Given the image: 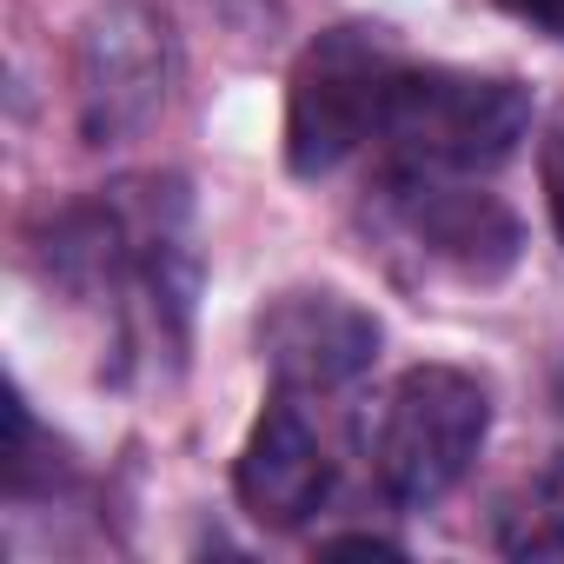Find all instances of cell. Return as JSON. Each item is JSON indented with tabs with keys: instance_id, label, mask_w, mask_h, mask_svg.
I'll use <instances>...</instances> for the list:
<instances>
[{
	"instance_id": "277c9868",
	"label": "cell",
	"mask_w": 564,
	"mask_h": 564,
	"mask_svg": "<svg viewBox=\"0 0 564 564\" xmlns=\"http://www.w3.org/2000/svg\"><path fill=\"white\" fill-rule=\"evenodd\" d=\"M180 80L173 21L147 0H113L74 41V120L87 147H120L147 133Z\"/></svg>"
},
{
	"instance_id": "9c48e42d",
	"label": "cell",
	"mask_w": 564,
	"mask_h": 564,
	"mask_svg": "<svg viewBox=\"0 0 564 564\" xmlns=\"http://www.w3.org/2000/svg\"><path fill=\"white\" fill-rule=\"evenodd\" d=\"M538 180H544V206H551V226L564 239V107L551 113L544 140H538Z\"/></svg>"
},
{
	"instance_id": "8992f818",
	"label": "cell",
	"mask_w": 564,
	"mask_h": 564,
	"mask_svg": "<svg viewBox=\"0 0 564 564\" xmlns=\"http://www.w3.org/2000/svg\"><path fill=\"white\" fill-rule=\"evenodd\" d=\"M259 359H265V372H272L279 392L319 399V392H339L359 372H372V359H379V319L359 300L326 293V286L279 293L259 313Z\"/></svg>"
},
{
	"instance_id": "3957f363",
	"label": "cell",
	"mask_w": 564,
	"mask_h": 564,
	"mask_svg": "<svg viewBox=\"0 0 564 564\" xmlns=\"http://www.w3.org/2000/svg\"><path fill=\"white\" fill-rule=\"evenodd\" d=\"M531 127V94L511 74L471 67H399L386 100V147L399 166L419 173H491L518 153Z\"/></svg>"
},
{
	"instance_id": "8fae6325",
	"label": "cell",
	"mask_w": 564,
	"mask_h": 564,
	"mask_svg": "<svg viewBox=\"0 0 564 564\" xmlns=\"http://www.w3.org/2000/svg\"><path fill=\"white\" fill-rule=\"evenodd\" d=\"M319 551H372V557H399L392 538H372V531H346V538H326Z\"/></svg>"
},
{
	"instance_id": "6da1fadb",
	"label": "cell",
	"mask_w": 564,
	"mask_h": 564,
	"mask_svg": "<svg viewBox=\"0 0 564 564\" xmlns=\"http://www.w3.org/2000/svg\"><path fill=\"white\" fill-rule=\"evenodd\" d=\"M485 432H491V392L471 372L412 366L386 386V399L366 425V458L392 505L432 511L438 498H452L465 485L471 458L485 452Z\"/></svg>"
},
{
	"instance_id": "5b68a950",
	"label": "cell",
	"mask_w": 564,
	"mask_h": 564,
	"mask_svg": "<svg viewBox=\"0 0 564 564\" xmlns=\"http://www.w3.org/2000/svg\"><path fill=\"white\" fill-rule=\"evenodd\" d=\"M386 219L432 259L452 265L458 279H505L518 265L524 226L505 199L465 186L458 173H419V166H392L386 180Z\"/></svg>"
},
{
	"instance_id": "ba28073f",
	"label": "cell",
	"mask_w": 564,
	"mask_h": 564,
	"mask_svg": "<svg viewBox=\"0 0 564 564\" xmlns=\"http://www.w3.org/2000/svg\"><path fill=\"white\" fill-rule=\"evenodd\" d=\"M505 557H564V452H551L498 511Z\"/></svg>"
},
{
	"instance_id": "7a4b0ae2",
	"label": "cell",
	"mask_w": 564,
	"mask_h": 564,
	"mask_svg": "<svg viewBox=\"0 0 564 564\" xmlns=\"http://www.w3.org/2000/svg\"><path fill=\"white\" fill-rule=\"evenodd\" d=\"M399 67L405 61H399L392 34L372 21H346V28H326L319 41H306V54L293 61V80H286V166L300 180H326L366 140H379Z\"/></svg>"
},
{
	"instance_id": "30bf717a",
	"label": "cell",
	"mask_w": 564,
	"mask_h": 564,
	"mask_svg": "<svg viewBox=\"0 0 564 564\" xmlns=\"http://www.w3.org/2000/svg\"><path fill=\"white\" fill-rule=\"evenodd\" d=\"M505 8H511L524 28H538V34L564 41V0H505Z\"/></svg>"
},
{
	"instance_id": "52a82bcc",
	"label": "cell",
	"mask_w": 564,
	"mask_h": 564,
	"mask_svg": "<svg viewBox=\"0 0 564 564\" xmlns=\"http://www.w3.org/2000/svg\"><path fill=\"white\" fill-rule=\"evenodd\" d=\"M232 491H239L246 518L265 531H300L333 498V452L300 392L272 386L265 412L252 419V432L232 458Z\"/></svg>"
}]
</instances>
